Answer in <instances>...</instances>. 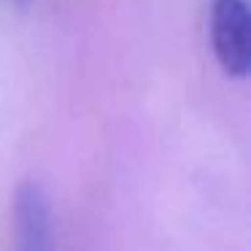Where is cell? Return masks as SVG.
Here are the masks:
<instances>
[{
	"instance_id": "obj_1",
	"label": "cell",
	"mask_w": 251,
	"mask_h": 251,
	"mask_svg": "<svg viewBox=\"0 0 251 251\" xmlns=\"http://www.w3.org/2000/svg\"><path fill=\"white\" fill-rule=\"evenodd\" d=\"M211 44L219 65L229 76H249L251 19L246 0H213L211 3Z\"/></svg>"
},
{
	"instance_id": "obj_2",
	"label": "cell",
	"mask_w": 251,
	"mask_h": 251,
	"mask_svg": "<svg viewBox=\"0 0 251 251\" xmlns=\"http://www.w3.org/2000/svg\"><path fill=\"white\" fill-rule=\"evenodd\" d=\"M11 240L14 251H54L51 202L44 186L35 181L19 184L11 202Z\"/></svg>"
}]
</instances>
